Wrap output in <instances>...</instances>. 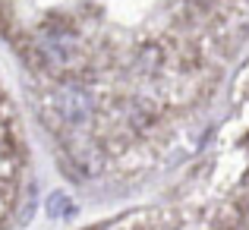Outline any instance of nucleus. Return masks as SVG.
Segmentation results:
<instances>
[{"mask_svg":"<svg viewBox=\"0 0 249 230\" xmlns=\"http://www.w3.org/2000/svg\"><path fill=\"white\" fill-rule=\"evenodd\" d=\"M51 114L57 117V123L63 126H89V120L95 117V98H91L89 88L76 82H67L51 95Z\"/></svg>","mask_w":249,"mask_h":230,"instance_id":"obj_1","label":"nucleus"},{"mask_svg":"<svg viewBox=\"0 0 249 230\" xmlns=\"http://www.w3.org/2000/svg\"><path fill=\"white\" fill-rule=\"evenodd\" d=\"M48 214H54V218H60V214H76V205H70L63 193H54L51 202H48Z\"/></svg>","mask_w":249,"mask_h":230,"instance_id":"obj_2","label":"nucleus"}]
</instances>
